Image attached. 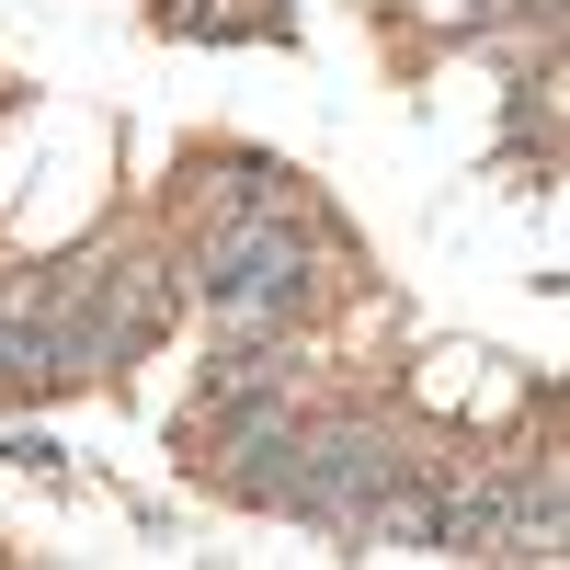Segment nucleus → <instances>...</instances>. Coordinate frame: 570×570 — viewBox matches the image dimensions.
Segmentation results:
<instances>
[{
  "label": "nucleus",
  "instance_id": "f257e3e1",
  "mask_svg": "<svg viewBox=\"0 0 570 570\" xmlns=\"http://www.w3.org/2000/svg\"><path fill=\"white\" fill-rule=\"evenodd\" d=\"M297 285H308V252H297V228H228V240H217V308L228 320H285V308H297Z\"/></svg>",
  "mask_w": 570,
  "mask_h": 570
}]
</instances>
